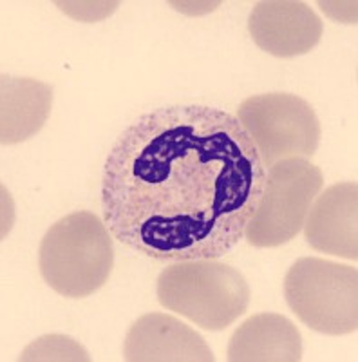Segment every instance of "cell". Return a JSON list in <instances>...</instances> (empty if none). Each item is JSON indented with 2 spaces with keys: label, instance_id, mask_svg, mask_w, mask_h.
Wrapping results in <instances>:
<instances>
[{
  "label": "cell",
  "instance_id": "6da1fadb",
  "mask_svg": "<svg viewBox=\"0 0 358 362\" xmlns=\"http://www.w3.org/2000/svg\"><path fill=\"white\" fill-rule=\"evenodd\" d=\"M266 167L237 116L167 105L129 125L105 158L103 221L154 261L219 259L244 239Z\"/></svg>",
  "mask_w": 358,
  "mask_h": 362
},
{
  "label": "cell",
  "instance_id": "7a4b0ae2",
  "mask_svg": "<svg viewBox=\"0 0 358 362\" xmlns=\"http://www.w3.org/2000/svg\"><path fill=\"white\" fill-rule=\"evenodd\" d=\"M114 267L112 234L89 210L71 212L49 226L40 248L38 268L51 290L69 299L98 292Z\"/></svg>",
  "mask_w": 358,
  "mask_h": 362
},
{
  "label": "cell",
  "instance_id": "3957f363",
  "mask_svg": "<svg viewBox=\"0 0 358 362\" xmlns=\"http://www.w3.org/2000/svg\"><path fill=\"white\" fill-rule=\"evenodd\" d=\"M163 308L208 332H221L246 313L250 286L237 268L217 259L176 261L156 284Z\"/></svg>",
  "mask_w": 358,
  "mask_h": 362
},
{
  "label": "cell",
  "instance_id": "277c9868",
  "mask_svg": "<svg viewBox=\"0 0 358 362\" xmlns=\"http://www.w3.org/2000/svg\"><path fill=\"white\" fill-rule=\"evenodd\" d=\"M290 310L313 332L347 335L358 328V272L321 257H301L285 277Z\"/></svg>",
  "mask_w": 358,
  "mask_h": 362
},
{
  "label": "cell",
  "instance_id": "5b68a950",
  "mask_svg": "<svg viewBox=\"0 0 358 362\" xmlns=\"http://www.w3.org/2000/svg\"><path fill=\"white\" fill-rule=\"evenodd\" d=\"M322 187V170L306 158H290L268 167L263 198L244 232L248 245L275 248L295 239Z\"/></svg>",
  "mask_w": 358,
  "mask_h": 362
},
{
  "label": "cell",
  "instance_id": "8992f818",
  "mask_svg": "<svg viewBox=\"0 0 358 362\" xmlns=\"http://www.w3.org/2000/svg\"><path fill=\"white\" fill-rule=\"evenodd\" d=\"M237 119L250 134L266 169L290 158L309 160L321 145V122L311 105L297 95L250 96L239 105Z\"/></svg>",
  "mask_w": 358,
  "mask_h": 362
},
{
  "label": "cell",
  "instance_id": "52a82bcc",
  "mask_svg": "<svg viewBox=\"0 0 358 362\" xmlns=\"http://www.w3.org/2000/svg\"><path fill=\"white\" fill-rule=\"evenodd\" d=\"M248 31L261 49L279 58L301 57L321 42V17L299 0H263L257 2Z\"/></svg>",
  "mask_w": 358,
  "mask_h": 362
},
{
  "label": "cell",
  "instance_id": "ba28073f",
  "mask_svg": "<svg viewBox=\"0 0 358 362\" xmlns=\"http://www.w3.org/2000/svg\"><path fill=\"white\" fill-rule=\"evenodd\" d=\"M129 362H214L208 342L169 313H145L132 322L124 341Z\"/></svg>",
  "mask_w": 358,
  "mask_h": 362
},
{
  "label": "cell",
  "instance_id": "9c48e42d",
  "mask_svg": "<svg viewBox=\"0 0 358 362\" xmlns=\"http://www.w3.org/2000/svg\"><path fill=\"white\" fill-rule=\"evenodd\" d=\"M304 238L313 250L358 259V187L357 181L335 183L318 194L304 223Z\"/></svg>",
  "mask_w": 358,
  "mask_h": 362
},
{
  "label": "cell",
  "instance_id": "30bf717a",
  "mask_svg": "<svg viewBox=\"0 0 358 362\" xmlns=\"http://www.w3.org/2000/svg\"><path fill=\"white\" fill-rule=\"evenodd\" d=\"M227 355L232 362H299L301 332L288 317L257 313L232 334Z\"/></svg>",
  "mask_w": 358,
  "mask_h": 362
},
{
  "label": "cell",
  "instance_id": "8fae6325",
  "mask_svg": "<svg viewBox=\"0 0 358 362\" xmlns=\"http://www.w3.org/2000/svg\"><path fill=\"white\" fill-rule=\"evenodd\" d=\"M0 141L15 145L37 134L49 118L53 87L33 78L2 76Z\"/></svg>",
  "mask_w": 358,
  "mask_h": 362
},
{
  "label": "cell",
  "instance_id": "7c38bea8",
  "mask_svg": "<svg viewBox=\"0 0 358 362\" xmlns=\"http://www.w3.org/2000/svg\"><path fill=\"white\" fill-rule=\"evenodd\" d=\"M18 361H91L89 354L67 335H46L37 339L20 354Z\"/></svg>",
  "mask_w": 358,
  "mask_h": 362
}]
</instances>
